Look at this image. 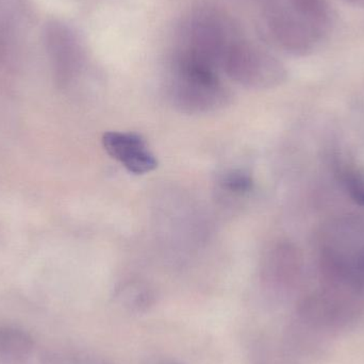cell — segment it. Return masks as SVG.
<instances>
[{
    "mask_svg": "<svg viewBox=\"0 0 364 364\" xmlns=\"http://www.w3.org/2000/svg\"><path fill=\"white\" fill-rule=\"evenodd\" d=\"M265 33L282 50L307 55L331 33L333 13L327 0H259Z\"/></svg>",
    "mask_w": 364,
    "mask_h": 364,
    "instance_id": "obj_1",
    "label": "cell"
},
{
    "mask_svg": "<svg viewBox=\"0 0 364 364\" xmlns=\"http://www.w3.org/2000/svg\"><path fill=\"white\" fill-rule=\"evenodd\" d=\"M244 38L239 23L213 4H198L182 17L174 53L220 70L229 49Z\"/></svg>",
    "mask_w": 364,
    "mask_h": 364,
    "instance_id": "obj_2",
    "label": "cell"
},
{
    "mask_svg": "<svg viewBox=\"0 0 364 364\" xmlns=\"http://www.w3.org/2000/svg\"><path fill=\"white\" fill-rule=\"evenodd\" d=\"M166 83L170 100L182 112H212L224 108L232 97L218 70L178 53L171 58Z\"/></svg>",
    "mask_w": 364,
    "mask_h": 364,
    "instance_id": "obj_3",
    "label": "cell"
},
{
    "mask_svg": "<svg viewBox=\"0 0 364 364\" xmlns=\"http://www.w3.org/2000/svg\"><path fill=\"white\" fill-rule=\"evenodd\" d=\"M220 70L248 89H271L287 78L284 64L245 36L229 49Z\"/></svg>",
    "mask_w": 364,
    "mask_h": 364,
    "instance_id": "obj_4",
    "label": "cell"
},
{
    "mask_svg": "<svg viewBox=\"0 0 364 364\" xmlns=\"http://www.w3.org/2000/svg\"><path fill=\"white\" fill-rule=\"evenodd\" d=\"M102 145L109 156L132 174H147L158 166L157 159L144 139L134 132H106Z\"/></svg>",
    "mask_w": 364,
    "mask_h": 364,
    "instance_id": "obj_5",
    "label": "cell"
},
{
    "mask_svg": "<svg viewBox=\"0 0 364 364\" xmlns=\"http://www.w3.org/2000/svg\"><path fill=\"white\" fill-rule=\"evenodd\" d=\"M33 348V340L23 329L0 326V356L11 360L27 357Z\"/></svg>",
    "mask_w": 364,
    "mask_h": 364,
    "instance_id": "obj_6",
    "label": "cell"
},
{
    "mask_svg": "<svg viewBox=\"0 0 364 364\" xmlns=\"http://www.w3.org/2000/svg\"><path fill=\"white\" fill-rule=\"evenodd\" d=\"M220 188L233 194H245L252 188V177L243 171L233 170L225 173L220 179Z\"/></svg>",
    "mask_w": 364,
    "mask_h": 364,
    "instance_id": "obj_7",
    "label": "cell"
},
{
    "mask_svg": "<svg viewBox=\"0 0 364 364\" xmlns=\"http://www.w3.org/2000/svg\"><path fill=\"white\" fill-rule=\"evenodd\" d=\"M344 184L353 200L364 207V176L356 171H346Z\"/></svg>",
    "mask_w": 364,
    "mask_h": 364,
    "instance_id": "obj_8",
    "label": "cell"
},
{
    "mask_svg": "<svg viewBox=\"0 0 364 364\" xmlns=\"http://www.w3.org/2000/svg\"><path fill=\"white\" fill-rule=\"evenodd\" d=\"M122 299L125 301L126 306L130 309L141 311L149 305L151 295L143 289L132 288V291L124 293V297H122Z\"/></svg>",
    "mask_w": 364,
    "mask_h": 364,
    "instance_id": "obj_9",
    "label": "cell"
},
{
    "mask_svg": "<svg viewBox=\"0 0 364 364\" xmlns=\"http://www.w3.org/2000/svg\"><path fill=\"white\" fill-rule=\"evenodd\" d=\"M343 1L348 2V4H352V6L364 8V0H343Z\"/></svg>",
    "mask_w": 364,
    "mask_h": 364,
    "instance_id": "obj_10",
    "label": "cell"
},
{
    "mask_svg": "<svg viewBox=\"0 0 364 364\" xmlns=\"http://www.w3.org/2000/svg\"><path fill=\"white\" fill-rule=\"evenodd\" d=\"M242 1H245V0H242ZM257 1H259V0H257Z\"/></svg>",
    "mask_w": 364,
    "mask_h": 364,
    "instance_id": "obj_11",
    "label": "cell"
}]
</instances>
